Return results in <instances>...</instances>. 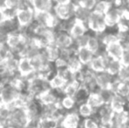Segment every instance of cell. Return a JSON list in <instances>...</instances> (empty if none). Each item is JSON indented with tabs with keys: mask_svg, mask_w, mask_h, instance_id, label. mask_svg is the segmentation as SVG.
<instances>
[{
	"mask_svg": "<svg viewBox=\"0 0 129 128\" xmlns=\"http://www.w3.org/2000/svg\"><path fill=\"white\" fill-rule=\"evenodd\" d=\"M104 16L107 29H115L117 24L122 19V9L112 5Z\"/></svg>",
	"mask_w": 129,
	"mask_h": 128,
	"instance_id": "7",
	"label": "cell"
},
{
	"mask_svg": "<svg viewBox=\"0 0 129 128\" xmlns=\"http://www.w3.org/2000/svg\"><path fill=\"white\" fill-rule=\"evenodd\" d=\"M128 93H129V87L124 82H121L119 84V86H118L117 90H116L115 94H118L123 97H126L127 96Z\"/></svg>",
	"mask_w": 129,
	"mask_h": 128,
	"instance_id": "38",
	"label": "cell"
},
{
	"mask_svg": "<svg viewBox=\"0 0 129 128\" xmlns=\"http://www.w3.org/2000/svg\"><path fill=\"white\" fill-rule=\"evenodd\" d=\"M45 52H46L47 55H48V59L51 62H54L57 60L60 57V54H61V49L55 46V45L53 43V44L48 45V47L44 48Z\"/></svg>",
	"mask_w": 129,
	"mask_h": 128,
	"instance_id": "28",
	"label": "cell"
},
{
	"mask_svg": "<svg viewBox=\"0 0 129 128\" xmlns=\"http://www.w3.org/2000/svg\"><path fill=\"white\" fill-rule=\"evenodd\" d=\"M5 6V0H0V9H3Z\"/></svg>",
	"mask_w": 129,
	"mask_h": 128,
	"instance_id": "45",
	"label": "cell"
},
{
	"mask_svg": "<svg viewBox=\"0 0 129 128\" xmlns=\"http://www.w3.org/2000/svg\"><path fill=\"white\" fill-rule=\"evenodd\" d=\"M35 70L32 65L31 60L26 57H19L18 62V72L22 76H27L30 74L34 73Z\"/></svg>",
	"mask_w": 129,
	"mask_h": 128,
	"instance_id": "14",
	"label": "cell"
},
{
	"mask_svg": "<svg viewBox=\"0 0 129 128\" xmlns=\"http://www.w3.org/2000/svg\"><path fill=\"white\" fill-rule=\"evenodd\" d=\"M89 32V29L87 27V25L81 21H78L76 19V21L74 22L73 26H71L70 30V34L71 35V37L73 38V39H76L77 38L81 37V36L84 35L86 32Z\"/></svg>",
	"mask_w": 129,
	"mask_h": 128,
	"instance_id": "16",
	"label": "cell"
},
{
	"mask_svg": "<svg viewBox=\"0 0 129 128\" xmlns=\"http://www.w3.org/2000/svg\"><path fill=\"white\" fill-rule=\"evenodd\" d=\"M10 53L11 51L8 47L6 46V44L0 47V63H4L5 62Z\"/></svg>",
	"mask_w": 129,
	"mask_h": 128,
	"instance_id": "39",
	"label": "cell"
},
{
	"mask_svg": "<svg viewBox=\"0 0 129 128\" xmlns=\"http://www.w3.org/2000/svg\"><path fill=\"white\" fill-rule=\"evenodd\" d=\"M112 122L116 124H119L120 125H126L128 124L127 120V114H126V111H120V112H116L114 113L113 119Z\"/></svg>",
	"mask_w": 129,
	"mask_h": 128,
	"instance_id": "34",
	"label": "cell"
},
{
	"mask_svg": "<svg viewBox=\"0 0 129 128\" xmlns=\"http://www.w3.org/2000/svg\"><path fill=\"white\" fill-rule=\"evenodd\" d=\"M77 114L79 115V117L82 119H84L87 118H90L93 116V114L95 113V111L87 104L86 102L82 103V104H77Z\"/></svg>",
	"mask_w": 129,
	"mask_h": 128,
	"instance_id": "22",
	"label": "cell"
},
{
	"mask_svg": "<svg viewBox=\"0 0 129 128\" xmlns=\"http://www.w3.org/2000/svg\"><path fill=\"white\" fill-rule=\"evenodd\" d=\"M26 128H30V127H26Z\"/></svg>",
	"mask_w": 129,
	"mask_h": 128,
	"instance_id": "51",
	"label": "cell"
},
{
	"mask_svg": "<svg viewBox=\"0 0 129 128\" xmlns=\"http://www.w3.org/2000/svg\"><path fill=\"white\" fill-rule=\"evenodd\" d=\"M0 28L8 35L12 32H18L20 30V26L19 25L16 19H4L3 22L0 24Z\"/></svg>",
	"mask_w": 129,
	"mask_h": 128,
	"instance_id": "20",
	"label": "cell"
},
{
	"mask_svg": "<svg viewBox=\"0 0 129 128\" xmlns=\"http://www.w3.org/2000/svg\"><path fill=\"white\" fill-rule=\"evenodd\" d=\"M20 94V91L12 83H5L0 88V101L4 105H10Z\"/></svg>",
	"mask_w": 129,
	"mask_h": 128,
	"instance_id": "3",
	"label": "cell"
},
{
	"mask_svg": "<svg viewBox=\"0 0 129 128\" xmlns=\"http://www.w3.org/2000/svg\"><path fill=\"white\" fill-rule=\"evenodd\" d=\"M105 52L109 58H111L112 60H118L119 61V59L121 58V55L123 54V48L121 47L120 43L119 41L117 42L112 43L110 45H107L105 47Z\"/></svg>",
	"mask_w": 129,
	"mask_h": 128,
	"instance_id": "10",
	"label": "cell"
},
{
	"mask_svg": "<svg viewBox=\"0 0 129 128\" xmlns=\"http://www.w3.org/2000/svg\"><path fill=\"white\" fill-rule=\"evenodd\" d=\"M8 128H9V127H8Z\"/></svg>",
	"mask_w": 129,
	"mask_h": 128,
	"instance_id": "53",
	"label": "cell"
},
{
	"mask_svg": "<svg viewBox=\"0 0 129 128\" xmlns=\"http://www.w3.org/2000/svg\"><path fill=\"white\" fill-rule=\"evenodd\" d=\"M126 114H127V120H128V123H129V109L126 110Z\"/></svg>",
	"mask_w": 129,
	"mask_h": 128,
	"instance_id": "47",
	"label": "cell"
},
{
	"mask_svg": "<svg viewBox=\"0 0 129 128\" xmlns=\"http://www.w3.org/2000/svg\"><path fill=\"white\" fill-rule=\"evenodd\" d=\"M86 103L94 110V111H97L99 108H100L101 106L104 105V101L102 97H100L99 91L98 92H92L89 94V97L87 98Z\"/></svg>",
	"mask_w": 129,
	"mask_h": 128,
	"instance_id": "23",
	"label": "cell"
},
{
	"mask_svg": "<svg viewBox=\"0 0 129 128\" xmlns=\"http://www.w3.org/2000/svg\"><path fill=\"white\" fill-rule=\"evenodd\" d=\"M30 1H31V0H30Z\"/></svg>",
	"mask_w": 129,
	"mask_h": 128,
	"instance_id": "52",
	"label": "cell"
},
{
	"mask_svg": "<svg viewBox=\"0 0 129 128\" xmlns=\"http://www.w3.org/2000/svg\"><path fill=\"white\" fill-rule=\"evenodd\" d=\"M89 94H90V92H89L84 87L80 86V88L77 90V93H76L75 97H74V99L76 100L77 104H82V103H84L87 101Z\"/></svg>",
	"mask_w": 129,
	"mask_h": 128,
	"instance_id": "33",
	"label": "cell"
},
{
	"mask_svg": "<svg viewBox=\"0 0 129 128\" xmlns=\"http://www.w3.org/2000/svg\"><path fill=\"white\" fill-rule=\"evenodd\" d=\"M2 12L5 19H16V14H17V10L9 8V7H4L2 9Z\"/></svg>",
	"mask_w": 129,
	"mask_h": 128,
	"instance_id": "37",
	"label": "cell"
},
{
	"mask_svg": "<svg viewBox=\"0 0 129 128\" xmlns=\"http://www.w3.org/2000/svg\"><path fill=\"white\" fill-rule=\"evenodd\" d=\"M76 55L83 66H88L94 57V54L90 52L86 47H80L77 48Z\"/></svg>",
	"mask_w": 129,
	"mask_h": 128,
	"instance_id": "17",
	"label": "cell"
},
{
	"mask_svg": "<svg viewBox=\"0 0 129 128\" xmlns=\"http://www.w3.org/2000/svg\"><path fill=\"white\" fill-rule=\"evenodd\" d=\"M119 62L123 67H129V50L123 52Z\"/></svg>",
	"mask_w": 129,
	"mask_h": 128,
	"instance_id": "40",
	"label": "cell"
},
{
	"mask_svg": "<svg viewBox=\"0 0 129 128\" xmlns=\"http://www.w3.org/2000/svg\"><path fill=\"white\" fill-rule=\"evenodd\" d=\"M31 6L34 12H52L54 4L53 0H31Z\"/></svg>",
	"mask_w": 129,
	"mask_h": 128,
	"instance_id": "13",
	"label": "cell"
},
{
	"mask_svg": "<svg viewBox=\"0 0 129 128\" xmlns=\"http://www.w3.org/2000/svg\"><path fill=\"white\" fill-rule=\"evenodd\" d=\"M86 25L89 31L95 34L102 33V32L107 30L104 14L96 12L94 11H92L91 13H90Z\"/></svg>",
	"mask_w": 129,
	"mask_h": 128,
	"instance_id": "2",
	"label": "cell"
},
{
	"mask_svg": "<svg viewBox=\"0 0 129 128\" xmlns=\"http://www.w3.org/2000/svg\"><path fill=\"white\" fill-rule=\"evenodd\" d=\"M99 128H109V126H106V125H99Z\"/></svg>",
	"mask_w": 129,
	"mask_h": 128,
	"instance_id": "48",
	"label": "cell"
},
{
	"mask_svg": "<svg viewBox=\"0 0 129 128\" xmlns=\"http://www.w3.org/2000/svg\"><path fill=\"white\" fill-rule=\"evenodd\" d=\"M34 15L35 12L32 7H24L17 11L16 20L18 21L20 27H26L34 21Z\"/></svg>",
	"mask_w": 129,
	"mask_h": 128,
	"instance_id": "8",
	"label": "cell"
},
{
	"mask_svg": "<svg viewBox=\"0 0 129 128\" xmlns=\"http://www.w3.org/2000/svg\"><path fill=\"white\" fill-rule=\"evenodd\" d=\"M122 19L129 22V9H122Z\"/></svg>",
	"mask_w": 129,
	"mask_h": 128,
	"instance_id": "42",
	"label": "cell"
},
{
	"mask_svg": "<svg viewBox=\"0 0 129 128\" xmlns=\"http://www.w3.org/2000/svg\"><path fill=\"white\" fill-rule=\"evenodd\" d=\"M0 128H8V127H0Z\"/></svg>",
	"mask_w": 129,
	"mask_h": 128,
	"instance_id": "50",
	"label": "cell"
},
{
	"mask_svg": "<svg viewBox=\"0 0 129 128\" xmlns=\"http://www.w3.org/2000/svg\"><path fill=\"white\" fill-rule=\"evenodd\" d=\"M121 67H122V65H121L119 61L112 60V59H111L106 65L105 71L110 74V75H113V76H117L118 73H119V70H120Z\"/></svg>",
	"mask_w": 129,
	"mask_h": 128,
	"instance_id": "31",
	"label": "cell"
},
{
	"mask_svg": "<svg viewBox=\"0 0 129 128\" xmlns=\"http://www.w3.org/2000/svg\"><path fill=\"white\" fill-rule=\"evenodd\" d=\"M54 128H68V127H67L66 125L62 123V122H58Z\"/></svg>",
	"mask_w": 129,
	"mask_h": 128,
	"instance_id": "44",
	"label": "cell"
},
{
	"mask_svg": "<svg viewBox=\"0 0 129 128\" xmlns=\"http://www.w3.org/2000/svg\"><path fill=\"white\" fill-rule=\"evenodd\" d=\"M110 60H111V58H109L108 55L105 54V49H104L103 51L100 52L99 54L94 55L93 59H92L91 62L88 65V68H90L94 74L104 72V71H105L106 65Z\"/></svg>",
	"mask_w": 129,
	"mask_h": 128,
	"instance_id": "5",
	"label": "cell"
},
{
	"mask_svg": "<svg viewBox=\"0 0 129 128\" xmlns=\"http://www.w3.org/2000/svg\"><path fill=\"white\" fill-rule=\"evenodd\" d=\"M94 115L98 118L100 125L109 126L113 119L114 112L111 109L109 104H104L95 111Z\"/></svg>",
	"mask_w": 129,
	"mask_h": 128,
	"instance_id": "9",
	"label": "cell"
},
{
	"mask_svg": "<svg viewBox=\"0 0 129 128\" xmlns=\"http://www.w3.org/2000/svg\"><path fill=\"white\" fill-rule=\"evenodd\" d=\"M19 56L15 55L14 54L10 53L9 56L5 60V66L6 68L7 71L9 72H17L18 71V62H19Z\"/></svg>",
	"mask_w": 129,
	"mask_h": 128,
	"instance_id": "25",
	"label": "cell"
},
{
	"mask_svg": "<svg viewBox=\"0 0 129 128\" xmlns=\"http://www.w3.org/2000/svg\"><path fill=\"white\" fill-rule=\"evenodd\" d=\"M91 12L92 11H89V10H87V9H84V8H83V7L79 6V5H77L74 18H75L77 20L81 21V22H83L86 24L90 13H91Z\"/></svg>",
	"mask_w": 129,
	"mask_h": 128,
	"instance_id": "27",
	"label": "cell"
},
{
	"mask_svg": "<svg viewBox=\"0 0 129 128\" xmlns=\"http://www.w3.org/2000/svg\"><path fill=\"white\" fill-rule=\"evenodd\" d=\"M54 44L61 50L68 49L74 44V39L69 32L61 30H54Z\"/></svg>",
	"mask_w": 129,
	"mask_h": 128,
	"instance_id": "6",
	"label": "cell"
},
{
	"mask_svg": "<svg viewBox=\"0 0 129 128\" xmlns=\"http://www.w3.org/2000/svg\"><path fill=\"white\" fill-rule=\"evenodd\" d=\"M76 8L77 5L71 2L66 5H54L52 12L60 20H67L74 18Z\"/></svg>",
	"mask_w": 129,
	"mask_h": 128,
	"instance_id": "4",
	"label": "cell"
},
{
	"mask_svg": "<svg viewBox=\"0 0 129 128\" xmlns=\"http://www.w3.org/2000/svg\"><path fill=\"white\" fill-rule=\"evenodd\" d=\"M125 128H129V123L126 125V127H125Z\"/></svg>",
	"mask_w": 129,
	"mask_h": 128,
	"instance_id": "49",
	"label": "cell"
},
{
	"mask_svg": "<svg viewBox=\"0 0 129 128\" xmlns=\"http://www.w3.org/2000/svg\"><path fill=\"white\" fill-rule=\"evenodd\" d=\"M11 109L6 105L2 104L0 107V127H8Z\"/></svg>",
	"mask_w": 129,
	"mask_h": 128,
	"instance_id": "29",
	"label": "cell"
},
{
	"mask_svg": "<svg viewBox=\"0 0 129 128\" xmlns=\"http://www.w3.org/2000/svg\"><path fill=\"white\" fill-rule=\"evenodd\" d=\"M58 104H59L60 107H61L63 111H66V112L75 111L77 106V104L75 99H74V97H67V96L61 97V98H60Z\"/></svg>",
	"mask_w": 129,
	"mask_h": 128,
	"instance_id": "21",
	"label": "cell"
},
{
	"mask_svg": "<svg viewBox=\"0 0 129 128\" xmlns=\"http://www.w3.org/2000/svg\"><path fill=\"white\" fill-rule=\"evenodd\" d=\"M112 5V3H111L109 0H100V1L96 3V5H95V7H94L93 11L96 12H99V13H101L105 15Z\"/></svg>",
	"mask_w": 129,
	"mask_h": 128,
	"instance_id": "32",
	"label": "cell"
},
{
	"mask_svg": "<svg viewBox=\"0 0 129 128\" xmlns=\"http://www.w3.org/2000/svg\"><path fill=\"white\" fill-rule=\"evenodd\" d=\"M31 62H32V65L34 67V69L35 71H38V70L44 68L45 66L48 65L51 62L48 59V55H47L46 52H45L44 48H42V49H41V53L39 55H36L33 59H31Z\"/></svg>",
	"mask_w": 129,
	"mask_h": 128,
	"instance_id": "11",
	"label": "cell"
},
{
	"mask_svg": "<svg viewBox=\"0 0 129 128\" xmlns=\"http://www.w3.org/2000/svg\"><path fill=\"white\" fill-rule=\"evenodd\" d=\"M67 67H68V68L72 73L77 74L79 71H81L83 65L80 62V61L78 60L77 55H73V56H71L67 61Z\"/></svg>",
	"mask_w": 129,
	"mask_h": 128,
	"instance_id": "30",
	"label": "cell"
},
{
	"mask_svg": "<svg viewBox=\"0 0 129 128\" xmlns=\"http://www.w3.org/2000/svg\"><path fill=\"white\" fill-rule=\"evenodd\" d=\"M48 81H49V84L51 89L55 90V91H62V89L64 88V86L67 83L66 81L62 77L58 75L56 73Z\"/></svg>",
	"mask_w": 129,
	"mask_h": 128,
	"instance_id": "26",
	"label": "cell"
},
{
	"mask_svg": "<svg viewBox=\"0 0 129 128\" xmlns=\"http://www.w3.org/2000/svg\"><path fill=\"white\" fill-rule=\"evenodd\" d=\"M7 34L5 33L3 30L0 28V47L4 46L6 44V39H7Z\"/></svg>",
	"mask_w": 129,
	"mask_h": 128,
	"instance_id": "41",
	"label": "cell"
},
{
	"mask_svg": "<svg viewBox=\"0 0 129 128\" xmlns=\"http://www.w3.org/2000/svg\"><path fill=\"white\" fill-rule=\"evenodd\" d=\"M82 122V118L77 114V111H69L65 114L62 123L68 128H77Z\"/></svg>",
	"mask_w": 129,
	"mask_h": 128,
	"instance_id": "12",
	"label": "cell"
},
{
	"mask_svg": "<svg viewBox=\"0 0 129 128\" xmlns=\"http://www.w3.org/2000/svg\"><path fill=\"white\" fill-rule=\"evenodd\" d=\"M114 78H115V76L110 75L106 71L96 74V82H97V85L99 89L109 88L111 82L113 81Z\"/></svg>",
	"mask_w": 129,
	"mask_h": 128,
	"instance_id": "18",
	"label": "cell"
},
{
	"mask_svg": "<svg viewBox=\"0 0 129 128\" xmlns=\"http://www.w3.org/2000/svg\"><path fill=\"white\" fill-rule=\"evenodd\" d=\"M54 5H66V4L71 3L72 0H53Z\"/></svg>",
	"mask_w": 129,
	"mask_h": 128,
	"instance_id": "43",
	"label": "cell"
},
{
	"mask_svg": "<svg viewBox=\"0 0 129 128\" xmlns=\"http://www.w3.org/2000/svg\"><path fill=\"white\" fill-rule=\"evenodd\" d=\"M86 48L90 50V52L94 54V55H98L100 52H102L105 49V47L102 45L100 39H99L97 35L93 32H91L90 38L88 39V42H87Z\"/></svg>",
	"mask_w": 129,
	"mask_h": 128,
	"instance_id": "15",
	"label": "cell"
},
{
	"mask_svg": "<svg viewBox=\"0 0 129 128\" xmlns=\"http://www.w3.org/2000/svg\"><path fill=\"white\" fill-rule=\"evenodd\" d=\"M126 98L119 96L118 94L114 95V97H112L110 104H109V106H110L111 109L112 110V111L114 113L125 111L126 110Z\"/></svg>",
	"mask_w": 129,
	"mask_h": 128,
	"instance_id": "19",
	"label": "cell"
},
{
	"mask_svg": "<svg viewBox=\"0 0 129 128\" xmlns=\"http://www.w3.org/2000/svg\"><path fill=\"white\" fill-rule=\"evenodd\" d=\"M80 86H81V84H80V82H77V80H73L70 82H67L66 85H65L64 88L62 89L63 96L74 97L76 93H77V90L80 88Z\"/></svg>",
	"mask_w": 129,
	"mask_h": 128,
	"instance_id": "24",
	"label": "cell"
},
{
	"mask_svg": "<svg viewBox=\"0 0 129 128\" xmlns=\"http://www.w3.org/2000/svg\"><path fill=\"white\" fill-rule=\"evenodd\" d=\"M5 18H4V15H3V12H2V9H0V24L4 21Z\"/></svg>",
	"mask_w": 129,
	"mask_h": 128,
	"instance_id": "46",
	"label": "cell"
},
{
	"mask_svg": "<svg viewBox=\"0 0 129 128\" xmlns=\"http://www.w3.org/2000/svg\"><path fill=\"white\" fill-rule=\"evenodd\" d=\"M82 125L83 128H99L100 124H99L98 118L93 114V116L90 118L82 119Z\"/></svg>",
	"mask_w": 129,
	"mask_h": 128,
	"instance_id": "35",
	"label": "cell"
},
{
	"mask_svg": "<svg viewBox=\"0 0 129 128\" xmlns=\"http://www.w3.org/2000/svg\"><path fill=\"white\" fill-rule=\"evenodd\" d=\"M99 93L100 95V97H102L104 104H109L111 102V100L112 99V97H114L115 93L109 88H105V89H99Z\"/></svg>",
	"mask_w": 129,
	"mask_h": 128,
	"instance_id": "36",
	"label": "cell"
},
{
	"mask_svg": "<svg viewBox=\"0 0 129 128\" xmlns=\"http://www.w3.org/2000/svg\"><path fill=\"white\" fill-rule=\"evenodd\" d=\"M28 124L29 119L27 117L26 108H11V115L8 123L9 128H26L28 126Z\"/></svg>",
	"mask_w": 129,
	"mask_h": 128,
	"instance_id": "1",
	"label": "cell"
}]
</instances>
